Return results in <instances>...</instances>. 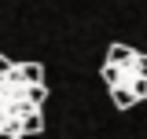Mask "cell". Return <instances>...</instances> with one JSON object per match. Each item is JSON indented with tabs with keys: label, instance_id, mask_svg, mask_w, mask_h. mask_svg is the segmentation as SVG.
I'll return each mask as SVG.
<instances>
[{
	"label": "cell",
	"instance_id": "6da1fadb",
	"mask_svg": "<svg viewBox=\"0 0 147 139\" xmlns=\"http://www.w3.org/2000/svg\"><path fill=\"white\" fill-rule=\"evenodd\" d=\"M136 48H129V44H110L107 48V62L103 66H118V70H132V62H136Z\"/></svg>",
	"mask_w": 147,
	"mask_h": 139
},
{
	"label": "cell",
	"instance_id": "7a4b0ae2",
	"mask_svg": "<svg viewBox=\"0 0 147 139\" xmlns=\"http://www.w3.org/2000/svg\"><path fill=\"white\" fill-rule=\"evenodd\" d=\"M18 81L26 88L44 84V66H40V62H18Z\"/></svg>",
	"mask_w": 147,
	"mask_h": 139
},
{
	"label": "cell",
	"instance_id": "3957f363",
	"mask_svg": "<svg viewBox=\"0 0 147 139\" xmlns=\"http://www.w3.org/2000/svg\"><path fill=\"white\" fill-rule=\"evenodd\" d=\"M18 128H22V136H40V132H44V114H40V110H33V114H26Z\"/></svg>",
	"mask_w": 147,
	"mask_h": 139
},
{
	"label": "cell",
	"instance_id": "277c9868",
	"mask_svg": "<svg viewBox=\"0 0 147 139\" xmlns=\"http://www.w3.org/2000/svg\"><path fill=\"white\" fill-rule=\"evenodd\" d=\"M110 99L118 110H129V106H136V95L129 92V88H110Z\"/></svg>",
	"mask_w": 147,
	"mask_h": 139
},
{
	"label": "cell",
	"instance_id": "5b68a950",
	"mask_svg": "<svg viewBox=\"0 0 147 139\" xmlns=\"http://www.w3.org/2000/svg\"><path fill=\"white\" fill-rule=\"evenodd\" d=\"M48 99V88L44 84H33V88H26V103L33 106V110H40V103Z\"/></svg>",
	"mask_w": 147,
	"mask_h": 139
},
{
	"label": "cell",
	"instance_id": "8992f818",
	"mask_svg": "<svg viewBox=\"0 0 147 139\" xmlns=\"http://www.w3.org/2000/svg\"><path fill=\"white\" fill-rule=\"evenodd\" d=\"M121 77H125V70H118V66H103V81H107V88H121Z\"/></svg>",
	"mask_w": 147,
	"mask_h": 139
},
{
	"label": "cell",
	"instance_id": "52a82bcc",
	"mask_svg": "<svg viewBox=\"0 0 147 139\" xmlns=\"http://www.w3.org/2000/svg\"><path fill=\"white\" fill-rule=\"evenodd\" d=\"M15 70H18V62H11L7 55H0V81H11V77H15Z\"/></svg>",
	"mask_w": 147,
	"mask_h": 139
},
{
	"label": "cell",
	"instance_id": "ba28073f",
	"mask_svg": "<svg viewBox=\"0 0 147 139\" xmlns=\"http://www.w3.org/2000/svg\"><path fill=\"white\" fill-rule=\"evenodd\" d=\"M0 139H22V128L18 124H0Z\"/></svg>",
	"mask_w": 147,
	"mask_h": 139
},
{
	"label": "cell",
	"instance_id": "9c48e42d",
	"mask_svg": "<svg viewBox=\"0 0 147 139\" xmlns=\"http://www.w3.org/2000/svg\"><path fill=\"white\" fill-rule=\"evenodd\" d=\"M132 73L147 81V55H136V62H132Z\"/></svg>",
	"mask_w": 147,
	"mask_h": 139
}]
</instances>
